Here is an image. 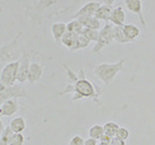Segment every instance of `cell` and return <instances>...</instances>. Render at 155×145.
<instances>
[{"instance_id": "obj_1", "label": "cell", "mask_w": 155, "mask_h": 145, "mask_svg": "<svg viewBox=\"0 0 155 145\" xmlns=\"http://www.w3.org/2000/svg\"><path fill=\"white\" fill-rule=\"evenodd\" d=\"M63 67L67 73V84L65 89L59 92V95H66L71 94L72 95V101L88 99L97 103L100 102L102 90L86 77L85 71L83 68H81L78 73H77L72 71L71 67H69L66 63L63 64Z\"/></svg>"}, {"instance_id": "obj_2", "label": "cell", "mask_w": 155, "mask_h": 145, "mask_svg": "<svg viewBox=\"0 0 155 145\" xmlns=\"http://www.w3.org/2000/svg\"><path fill=\"white\" fill-rule=\"evenodd\" d=\"M78 0H37L26 11L28 18L34 24H40L45 18L61 15Z\"/></svg>"}, {"instance_id": "obj_3", "label": "cell", "mask_w": 155, "mask_h": 145, "mask_svg": "<svg viewBox=\"0 0 155 145\" xmlns=\"http://www.w3.org/2000/svg\"><path fill=\"white\" fill-rule=\"evenodd\" d=\"M126 58H122L115 63H101L94 68V75L97 79L108 86L114 81L116 76L123 71Z\"/></svg>"}, {"instance_id": "obj_4", "label": "cell", "mask_w": 155, "mask_h": 145, "mask_svg": "<svg viewBox=\"0 0 155 145\" xmlns=\"http://www.w3.org/2000/svg\"><path fill=\"white\" fill-rule=\"evenodd\" d=\"M115 40V25L107 22L105 26L99 31L98 39L96 42L92 52L94 54L99 53L105 46L110 45Z\"/></svg>"}, {"instance_id": "obj_5", "label": "cell", "mask_w": 155, "mask_h": 145, "mask_svg": "<svg viewBox=\"0 0 155 145\" xmlns=\"http://www.w3.org/2000/svg\"><path fill=\"white\" fill-rule=\"evenodd\" d=\"M20 65V58L7 63L3 67L0 76V84L5 86H13L17 82V75Z\"/></svg>"}, {"instance_id": "obj_6", "label": "cell", "mask_w": 155, "mask_h": 145, "mask_svg": "<svg viewBox=\"0 0 155 145\" xmlns=\"http://www.w3.org/2000/svg\"><path fill=\"white\" fill-rule=\"evenodd\" d=\"M28 97V93L18 84L5 86L0 84V101L1 103L9 99H19Z\"/></svg>"}, {"instance_id": "obj_7", "label": "cell", "mask_w": 155, "mask_h": 145, "mask_svg": "<svg viewBox=\"0 0 155 145\" xmlns=\"http://www.w3.org/2000/svg\"><path fill=\"white\" fill-rule=\"evenodd\" d=\"M32 55L33 53L29 52H24L20 57V65L17 75V83L19 84H24L28 82Z\"/></svg>"}, {"instance_id": "obj_8", "label": "cell", "mask_w": 155, "mask_h": 145, "mask_svg": "<svg viewBox=\"0 0 155 145\" xmlns=\"http://www.w3.org/2000/svg\"><path fill=\"white\" fill-rule=\"evenodd\" d=\"M35 52L32 55V61L30 64L29 68V74H28V83L30 84H35L38 83L41 79L44 74V65L39 59H35Z\"/></svg>"}, {"instance_id": "obj_9", "label": "cell", "mask_w": 155, "mask_h": 145, "mask_svg": "<svg viewBox=\"0 0 155 145\" xmlns=\"http://www.w3.org/2000/svg\"><path fill=\"white\" fill-rule=\"evenodd\" d=\"M22 34V32H19L11 43L3 46L1 47V63H4L7 60H11L14 57V54L18 48V41L21 38Z\"/></svg>"}, {"instance_id": "obj_10", "label": "cell", "mask_w": 155, "mask_h": 145, "mask_svg": "<svg viewBox=\"0 0 155 145\" xmlns=\"http://www.w3.org/2000/svg\"><path fill=\"white\" fill-rule=\"evenodd\" d=\"M100 5L101 4L97 1L88 2L73 14L72 19H78L80 17H94L96 11L99 8Z\"/></svg>"}, {"instance_id": "obj_11", "label": "cell", "mask_w": 155, "mask_h": 145, "mask_svg": "<svg viewBox=\"0 0 155 145\" xmlns=\"http://www.w3.org/2000/svg\"><path fill=\"white\" fill-rule=\"evenodd\" d=\"M124 4L127 11L137 15L141 25L143 27H146L147 22L142 12V0H124Z\"/></svg>"}, {"instance_id": "obj_12", "label": "cell", "mask_w": 155, "mask_h": 145, "mask_svg": "<svg viewBox=\"0 0 155 145\" xmlns=\"http://www.w3.org/2000/svg\"><path fill=\"white\" fill-rule=\"evenodd\" d=\"M19 109V104L17 99H9L0 105V115L1 117H11L17 113Z\"/></svg>"}, {"instance_id": "obj_13", "label": "cell", "mask_w": 155, "mask_h": 145, "mask_svg": "<svg viewBox=\"0 0 155 145\" xmlns=\"http://www.w3.org/2000/svg\"><path fill=\"white\" fill-rule=\"evenodd\" d=\"M126 19V13L122 6H116L112 9L110 22L115 26H122Z\"/></svg>"}, {"instance_id": "obj_14", "label": "cell", "mask_w": 155, "mask_h": 145, "mask_svg": "<svg viewBox=\"0 0 155 145\" xmlns=\"http://www.w3.org/2000/svg\"><path fill=\"white\" fill-rule=\"evenodd\" d=\"M51 33L54 42L58 43L61 41L63 36L67 33V24L65 22H54L51 26Z\"/></svg>"}, {"instance_id": "obj_15", "label": "cell", "mask_w": 155, "mask_h": 145, "mask_svg": "<svg viewBox=\"0 0 155 145\" xmlns=\"http://www.w3.org/2000/svg\"><path fill=\"white\" fill-rule=\"evenodd\" d=\"M61 42L68 50H70L71 52H76L78 45V34L67 32L63 36Z\"/></svg>"}, {"instance_id": "obj_16", "label": "cell", "mask_w": 155, "mask_h": 145, "mask_svg": "<svg viewBox=\"0 0 155 145\" xmlns=\"http://www.w3.org/2000/svg\"><path fill=\"white\" fill-rule=\"evenodd\" d=\"M123 33L130 42H133L140 34V29L133 23L123 25Z\"/></svg>"}, {"instance_id": "obj_17", "label": "cell", "mask_w": 155, "mask_h": 145, "mask_svg": "<svg viewBox=\"0 0 155 145\" xmlns=\"http://www.w3.org/2000/svg\"><path fill=\"white\" fill-rule=\"evenodd\" d=\"M9 126L14 133H22L26 129L27 124L24 118L22 116H17L11 119Z\"/></svg>"}, {"instance_id": "obj_18", "label": "cell", "mask_w": 155, "mask_h": 145, "mask_svg": "<svg viewBox=\"0 0 155 145\" xmlns=\"http://www.w3.org/2000/svg\"><path fill=\"white\" fill-rule=\"evenodd\" d=\"M111 11H112V7L104 4V5H101L99 8L97 10L94 17L97 18L98 20L105 21L107 23V22H110Z\"/></svg>"}, {"instance_id": "obj_19", "label": "cell", "mask_w": 155, "mask_h": 145, "mask_svg": "<svg viewBox=\"0 0 155 145\" xmlns=\"http://www.w3.org/2000/svg\"><path fill=\"white\" fill-rule=\"evenodd\" d=\"M78 20H79L80 22L83 24L84 28H91V29H97L98 30L101 27L100 20L95 17H80Z\"/></svg>"}, {"instance_id": "obj_20", "label": "cell", "mask_w": 155, "mask_h": 145, "mask_svg": "<svg viewBox=\"0 0 155 145\" xmlns=\"http://www.w3.org/2000/svg\"><path fill=\"white\" fill-rule=\"evenodd\" d=\"M83 24L78 19H73L71 22L67 23V32L74 33V34H80L84 31Z\"/></svg>"}, {"instance_id": "obj_21", "label": "cell", "mask_w": 155, "mask_h": 145, "mask_svg": "<svg viewBox=\"0 0 155 145\" xmlns=\"http://www.w3.org/2000/svg\"><path fill=\"white\" fill-rule=\"evenodd\" d=\"M89 137H91L93 139L99 141L100 138L102 137V136L104 134V125H101L99 124H96L93 125L91 128L89 129Z\"/></svg>"}, {"instance_id": "obj_22", "label": "cell", "mask_w": 155, "mask_h": 145, "mask_svg": "<svg viewBox=\"0 0 155 145\" xmlns=\"http://www.w3.org/2000/svg\"><path fill=\"white\" fill-rule=\"evenodd\" d=\"M115 41L119 44H127L130 41L126 38L123 33V25L122 26H115Z\"/></svg>"}, {"instance_id": "obj_23", "label": "cell", "mask_w": 155, "mask_h": 145, "mask_svg": "<svg viewBox=\"0 0 155 145\" xmlns=\"http://www.w3.org/2000/svg\"><path fill=\"white\" fill-rule=\"evenodd\" d=\"M120 128L119 125L116 122H107L105 125H104V134L110 136L111 137H115L117 133L118 129Z\"/></svg>"}, {"instance_id": "obj_24", "label": "cell", "mask_w": 155, "mask_h": 145, "mask_svg": "<svg viewBox=\"0 0 155 145\" xmlns=\"http://www.w3.org/2000/svg\"><path fill=\"white\" fill-rule=\"evenodd\" d=\"M14 132L11 131L9 125H7L5 130L1 132V137H0V145H9L11 142V137L13 136Z\"/></svg>"}, {"instance_id": "obj_25", "label": "cell", "mask_w": 155, "mask_h": 145, "mask_svg": "<svg viewBox=\"0 0 155 145\" xmlns=\"http://www.w3.org/2000/svg\"><path fill=\"white\" fill-rule=\"evenodd\" d=\"M82 34L90 41L97 42L99 36V31L97 29H91V28H84L82 32Z\"/></svg>"}, {"instance_id": "obj_26", "label": "cell", "mask_w": 155, "mask_h": 145, "mask_svg": "<svg viewBox=\"0 0 155 145\" xmlns=\"http://www.w3.org/2000/svg\"><path fill=\"white\" fill-rule=\"evenodd\" d=\"M24 143H25V137L23 134L14 133L9 145H23Z\"/></svg>"}, {"instance_id": "obj_27", "label": "cell", "mask_w": 155, "mask_h": 145, "mask_svg": "<svg viewBox=\"0 0 155 145\" xmlns=\"http://www.w3.org/2000/svg\"><path fill=\"white\" fill-rule=\"evenodd\" d=\"M90 40L86 39L84 37V35H83L82 33L78 34V45H77V51L82 50L86 48L90 44Z\"/></svg>"}, {"instance_id": "obj_28", "label": "cell", "mask_w": 155, "mask_h": 145, "mask_svg": "<svg viewBox=\"0 0 155 145\" xmlns=\"http://www.w3.org/2000/svg\"><path fill=\"white\" fill-rule=\"evenodd\" d=\"M129 136H130L129 131L127 128H125V127H121L120 126V128L118 129V131H117L116 137H118L120 139L126 141L127 139H128Z\"/></svg>"}, {"instance_id": "obj_29", "label": "cell", "mask_w": 155, "mask_h": 145, "mask_svg": "<svg viewBox=\"0 0 155 145\" xmlns=\"http://www.w3.org/2000/svg\"><path fill=\"white\" fill-rule=\"evenodd\" d=\"M84 143H85V140L81 136L76 135L71 138L68 145H84Z\"/></svg>"}, {"instance_id": "obj_30", "label": "cell", "mask_w": 155, "mask_h": 145, "mask_svg": "<svg viewBox=\"0 0 155 145\" xmlns=\"http://www.w3.org/2000/svg\"><path fill=\"white\" fill-rule=\"evenodd\" d=\"M113 139V137H111L110 136L106 135V134H104L102 136V137L100 138L99 143H104V144H107V145H110L111 141Z\"/></svg>"}, {"instance_id": "obj_31", "label": "cell", "mask_w": 155, "mask_h": 145, "mask_svg": "<svg viewBox=\"0 0 155 145\" xmlns=\"http://www.w3.org/2000/svg\"><path fill=\"white\" fill-rule=\"evenodd\" d=\"M110 145H126V141L115 137H113V139L111 141Z\"/></svg>"}, {"instance_id": "obj_32", "label": "cell", "mask_w": 155, "mask_h": 145, "mask_svg": "<svg viewBox=\"0 0 155 145\" xmlns=\"http://www.w3.org/2000/svg\"><path fill=\"white\" fill-rule=\"evenodd\" d=\"M99 143L98 141L96 139H93L91 137H89L87 139H85V143H84V145H98Z\"/></svg>"}, {"instance_id": "obj_33", "label": "cell", "mask_w": 155, "mask_h": 145, "mask_svg": "<svg viewBox=\"0 0 155 145\" xmlns=\"http://www.w3.org/2000/svg\"><path fill=\"white\" fill-rule=\"evenodd\" d=\"M116 0H103V3L104 5H110L112 7V5L116 3Z\"/></svg>"}, {"instance_id": "obj_34", "label": "cell", "mask_w": 155, "mask_h": 145, "mask_svg": "<svg viewBox=\"0 0 155 145\" xmlns=\"http://www.w3.org/2000/svg\"><path fill=\"white\" fill-rule=\"evenodd\" d=\"M98 145H107V144H104V143H99V144Z\"/></svg>"}]
</instances>
